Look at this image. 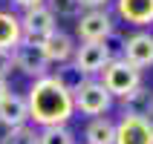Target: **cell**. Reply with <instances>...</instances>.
Masks as SVG:
<instances>
[{
    "instance_id": "6da1fadb",
    "label": "cell",
    "mask_w": 153,
    "mask_h": 144,
    "mask_svg": "<svg viewBox=\"0 0 153 144\" xmlns=\"http://www.w3.org/2000/svg\"><path fill=\"white\" fill-rule=\"evenodd\" d=\"M26 107H29V121H35L38 127H64L75 112L72 92L55 75H43L29 86Z\"/></svg>"
},
{
    "instance_id": "7a4b0ae2",
    "label": "cell",
    "mask_w": 153,
    "mask_h": 144,
    "mask_svg": "<svg viewBox=\"0 0 153 144\" xmlns=\"http://www.w3.org/2000/svg\"><path fill=\"white\" fill-rule=\"evenodd\" d=\"M101 86L113 98H124V95H130L136 86H142V69H136L124 58H116V61H110V64L101 69Z\"/></svg>"
},
{
    "instance_id": "3957f363",
    "label": "cell",
    "mask_w": 153,
    "mask_h": 144,
    "mask_svg": "<svg viewBox=\"0 0 153 144\" xmlns=\"http://www.w3.org/2000/svg\"><path fill=\"white\" fill-rule=\"evenodd\" d=\"M72 104L84 115H95L98 118V115H104L113 107V95L101 86V81H87V84H81L72 92Z\"/></svg>"
},
{
    "instance_id": "277c9868",
    "label": "cell",
    "mask_w": 153,
    "mask_h": 144,
    "mask_svg": "<svg viewBox=\"0 0 153 144\" xmlns=\"http://www.w3.org/2000/svg\"><path fill=\"white\" fill-rule=\"evenodd\" d=\"M12 61H15V69H20V72H26V75H32L35 81L46 75V66H49V61H46V55H43L41 43L23 41V38H20V43L12 49Z\"/></svg>"
},
{
    "instance_id": "5b68a950",
    "label": "cell",
    "mask_w": 153,
    "mask_h": 144,
    "mask_svg": "<svg viewBox=\"0 0 153 144\" xmlns=\"http://www.w3.org/2000/svg\"><path fill=\"white\" fill-rule=\"evenodd\" d=\"M52 32H55V15L49 12V6H38V9L23 12V17H20V35H23V41L43 43Z\"/></svg>"
},
{
    "instance_id": "8992f818",
    "label": "cell",
    "mask_w": 153,
    "mask_h": 144,
    "mask_svg": "<svg viewBox=\"0 0 153 144\" xmlns=\"http://www.w3.org/2000/svg\"><path fill=\"white\" fill-rule=\"evenodd\" d=\"M81 43H101L113 35V20L107 15V9H90L87 15L78 17V26H75Z\"/></svg>"
},
{
    "instance_id": "52a82bcc",
    "label": "cell",
    "mask_w": 153,
    "mask_h": 144,
    "mask_svg": "<svg viewBox=\"0 0 153 144\" xmlns=\"http://www.w3.org/2000/svg\"><path fill=\"white\" fill-rule=\"evenodd\" d=\"M110 52H107V46L101 43H81V46H75V55H72V64H75L84 75H95V72H101L107 64H110Z\"/></svg>"
},
{
    "instance_id": "ba28073f",
    "label": "cell",
    "mask_w": 153,
    "mask_h": 144,
    "mask_svg": "<svg viewBox=\"0 0 153 144\" xmlns=\"http://www.w3.org/2000/svg\"><path fill=\"white\" fill-rule=\"evenodd\" d=\"M113 144H153V124L145 118H124L116 124V138Z\"/></svg>"
},
{
    "instance_id": "9c48e42d",
    "label": "cell",
    "mask_w": 153,
    "mask_h": 144,
    "mask_svg": "<svg viewBox=\"0 0 153 144\" xmlns=\"http://www.w3.org/2000/svg\"><path fill=\"white\" fill-rule=\"evenodd\" d=\"M124 61L133 64L136 69H145L153 64V35L150 32H136L124 41Z\"/></svg>"
},
{
    "instance_id": "30bf717a",
    "label": "cell",
    "mask_w": 153,
    "mask_h": 144,
    "mask_svg": "<svg viewBox=\"0 0 153 144\" xmlns=\"http://www.w3.org/2000/svg\"><path fill=\"white\" fill-rule=\"evenodd\" d=\"M121 110L130 118H145L153 121V89L150 86H136L130 95L121 98Z\"/></svg>"
},
{
    "instance_id": "8fae6325",
    "label": "cell",
    "mask_w": 153,
    "mask_h": 144,
    "mask_svg": "<svg viewBox=\"0 0 153 144\" xmlns=\"http://www.w3.org/2000/svg\"><path fill=\"white\" fill-rule=\"evenodd\" d=\"M26 121H29V107H26V98L23 95H15L9 92L3 101H0V124L9 130L15 127H23Z\"/></svg>"
},
{
    "instance_id": "7c38bea8",
    "label": "cell",
    "mask_w": 153,
    "mask_h": 144,
    "mask_svg": "<svg viewBox=\"0 0 153 144\" xmlns=\"http://www.w3.org/2000/svg\"><path fill=\"white\" fill-rule=\"evenodd\" d=\"M41 49H43V55H46L49 64H67V61L75 55V43H72V38H69L67 32H58V29H55V32L41 43Z\"/></svg>"
},
{
    "instance_id": "4fadbf2b",
    "label": "cell",
    "mask_w": 153,
    "mask_h": 144,
    "mask_svg": "<svg viewBox=\"0 0 153 144\" xmlns=\"http://www.w3.org/2000/svg\"><path fill=\"white\" fill-rule=\"evenodd\" d=\"M121 20L133 26H147L153 23V0H116Z\"/></svg>"
},
{
    "instance_id": "5bb4252c",
    "label": "cell",
    "mask_w": 153,
    "mask_h": 144,
    "mask_svg": "<svg viewBox=\"0 0 153 144\" xmlns=\"http://www.w3.org/2000/svg\"><path fill=\"white\" fill-rule=\"evenodd\" d=\"M20 17L12 12H0V49L12 52L20 43Z\"/></svg>"
},
{
    "instance_id": "9a60e30c",
    "label": "cell",
    "mask_w": 153,
    "mask_h": 144,
    "mask_svg": "<svg viewBox=\"0 0 153 144\" xmlns=\"http://www.w3.org/2000/svg\"><path fill=\"white\" fill-rule=\"evenodd\" d=\"M84 138H87V144H113V138H116V124H113L107 115H98V118H93L87 124Z\"/></svg>"
},
{
    "instance_id": "2e32d148",
    "label": "cell",
    "mask_w": 153,
    "mask_h": 144,
    "mask_svg": "<svg viewBox=\"0 0 153 144\" xmlns=\"http://www.w3.org/2000/svg\"><path fill=\"white\" fill-rule=\"evenodd\" d=\"M55 78H58L61 84L67 86L69 92H75V89H78L81 84H87V81H90V78H87L84 72H81V69L75 66V64H64V66L58 69V75H55Z\"/></svg>"
},
{
    "instance_id": "e0dca14e",
    "label": "cell",
    "mask_w": 153,
    "mask_h": 144,
    "mask_svg": "<svg viewBox=\"0 0 153 144\" xmlns=\"http://www.w3.org/2000/svg\"><path fill=\"white\" fill-rule=\"evenodd\" d=\"M38 144H75V136L64 127H43L38 133Z\"/></svg>"
},
{
    "instance_id": "ac0fdd59",
    "label": "cell",
    "mask_w": 153,
    "mask_h": 144,
    "mask_svg": "<svg viewBox=\"0 0 153 144\" xmlns=\"http://www.w3.org/2000/svg\"><path fill=\"white\" fill-rule=\"evenodd\" d=\"M0 144H38V130L23 124V127H15L9 130L6 136L0 138Z\"/></svg>"
},
{
    "instance_id": "d6986e66",
    "label": "cell",
    "mask_w": 153,
    "mask_h": 144,
    "mask_svg": "<svg viewBox=\"0 0 153 144\" xmlns=\"http://www.w3.org/2000/svg\"><path fill=\"white\" fill-rule=\"evenodd\" d=\"M46 3H49L52 15H61V17H78L81 15V0H46Z\"/></svg>"
},
{
    "instance_id": "ffe728a7",
    "label": "cell",
    "mask_w": 153,
    "mask_h": 144,
    "mask_svg": "<svg viewBox=\"0 0 153 144\" xmlns=\"http://www.w3.org/2000/svg\"><path fill=\"white\" fill-rule=\"evenodd\" d=\"M15 69V61H12V52L0 49V78H6L9 72Z\"/></svg>"
},
{
    "instance_id": "44dd1931",
    "label": "cell",
    "mask_w": 153,
    "mask_h": 144,
    "mask_svg": "<svg viewBox=\"0 0 153 144\" xmlns=\"http://www.w3.org/2000/svg\"><path fill=\"white\" fill-rule=\"evenodd\" d=\"M15 6H20L23 12H29V9H38V6H46V0H12Z\"/></svg>"
},
{
    "instance_id": "7402d4cb",
    "label": "cell",
    "mask_w": 153,
    "mask_h": 144,
    "mask_svg": "<svg viewBox=\"0 0 153 144\" xmlns=\"http://www.w3.org/2000/svg\"><path fill=\"white\" fill-rule=\"evenodd\" d=\"M107 3H113V0H81V6H87V9H104Z\"/></svg>"
},
{
    "instance_id": "603a6c76",
    "label": "cell",
    "mask_w": 153,
    "mask_h": 144,
    "mask_svg": "<svg viewBox=\"0 0 153 144\" xmlns=\"http://www.w3.org/2000/svg\"><path fill=\"white\" fill-rule=\"evenodd\" d=\"M6 95H9V81H6V78H0V101H3Z\"/></svg>"
},
{
    "instance_id": "cb8c5ba5",
    "label": "cell",
    "mask_w": 153,
    "mask_h": 144,
    "mask_svg": "<svg viewBox=\"0 0 153 144\" xmlns=\"http://www.w3.org/2000/svg\"><path fill=\"white\" fill-rule=\"evenodd\" d=\"M150 124H153V121H150Z\"/></svg>"
}]
</instances>
